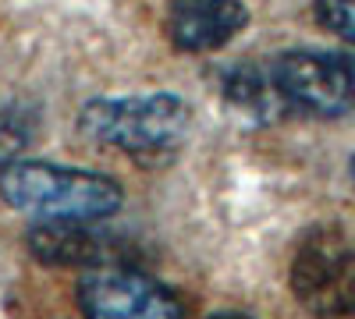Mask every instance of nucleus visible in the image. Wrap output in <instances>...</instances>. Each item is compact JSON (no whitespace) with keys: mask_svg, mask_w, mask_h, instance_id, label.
Masks as SVG:
<instances>
[{"mask_svg":"<svg viewBox=\"0 0 355 319\" xmlns=\"http://www.w3.org/2000/svg\"><path fill=\"white\" fill-rule=\"evenodd\" d=\"M189 103L174 93L150 96H117V100H89L75 128L82 138L103 149H117L142 167L171 163L189 135Z\"/></svg>","mask_w":355,"mask_h":319,"instance_id":"obj_1","label":"nucleus"},{"mask_svg":"<svg viewBox=\"0 0 355 319\" xmlns=\"http://www.w3.org/2000/svg\"><path fill=\"white\" fill-rule=\"evenodd\" d=\"M0 195L11 210L40 224H96L114 217L125 202L121 185L107 174L46 160H11L0 170Z\"/></svg>","mask_w":355,"mask_h":319,"instance_id":"obj_2","label":"nucleus"},{"mask_svg":"<svg viewBox=\"0 0 355 319\" xmlns=\"http://www.w3.org/2000/svg\"><path fill=\"white\" fill-rule=\"evenodd\" d=\"M266 68H270L284 118L334 121L355 110V53L288 50Z\"/></svg>","mask_w":355,"mask_h":319,"instance_id":"obj_3","label":"nucleus"},{"mask_svg":"<svg viewBox=\"0 0 355 319\" xmlns=\"http://www.w3.org/2000/svg\"><path fill=\"white\" fill-rule=\"evenodd\" d=\"M291 291L323 319H355V241L338 227H316L291 263Z\"/></svg>","mask_w":355,"mask_h":319,"instance_id":"obj_4","label":"nucleus"},{"mask_svg":"<svg viewBox=\"0 0 355 319\" xmlns=\"http://www.w3.org/2000/svg\"><path fill=\"white\" fill-rule=\"evenodd\" d=\"M85 319H185V305L167 284L128 263L85 270L75 284Z\"/></svg>","mask_w":355,"mask_h":319,"instance_id":"obj_5","label":"nucleus"},{"mask_svg":"<svg viewBox=\"0 0 355 319\" xmlns=\"http://www.w3.org/2000/svg\"><path fill=\"white\" fill-rule=\"evenodd\" d=\"M100 224V220H96ZM96 224H36L25 235V248L43 266H68V270H100L128 263L132 248L125 238L100 230Z\"/></svg>","mask_w":355,"mask_h":319,"instance_id":"obj_6","label":"nucleus"},{"mask_svg":"<svg viewBox=\"0 0 355 319\" xmlns=\"http://www.w3.org/2000/svg\"><path fill=\"white\" fill-rule=\"evenodd\" d=\"M249 25L242 0H167V39L185 53H210Z\"/></svg>","mask_w":355,"mask_h":319,"instance_id":"obj_7","label":"nucleus"},{"mask_svg":"<svg viewBox=\"0 0 355 319\" xmlns=\"http://www.w3.org/2000/svg\"><path fill=\"white\" fill-rule=\"evenodd\" d=\"M224 96L231 100L234 110H242L252 121H284V107L277 100L274 78L266 64H239L224 75Z\"/></svg>","mask_w":355,"mask_h":319,"instance_id":"obj_8","label":"nucleus"},{"mask_svg":"<svg viewBox=\"0 0 355 319\" xmlns=\"http://www.w3.org/2000/svg\"><path fill=\"white\" fill-rule=\"evenodd\" d=\"M313 18L323 33L341 43H355V0H316Z\"/></svg>","mask_w":355,"mask_h":319,"instance_id":"obj_9","label":"nucleus"},{"mask_svg":"<svg viewBox=\"0 0 355 319\" xmlns=\"http://www.w3.org/2000/svg\"><path fill=\"white\" fill-rule=\"evenodd\" d=\"M25 121H18V118H4L0 121V163H11L15 160V153L25 146Z\"/></svg>","mask_w":355,"mask_h":319,"instance_id":"obj_10","label":"nucleus"},{"mask_svg":"<svg viewBox=\"0 0 355 319\" xmlns=\"http://www.w3.org/2000/svg\"><path fill=\"white\" fill-rule=\"evenodd\" d=\"M206 319H256V316H249V312H214Z\"/></svg>","mask_w":355,"mask_h":319,"instance_id":"obj_11","label":"nucleus"},{"mask_svg":"<svg viewBox=\"0 0 355 319\" xmlns=\"http://www.w3.org/2000/svg\"><path fill=\"white\" fill-rule=\"evenodd\" d=\"M352 178H355V160H352Z\"/></svg>","mask_w":355,"mask_h":319,"instance_id":"obj_12","label":"nucleus"}]
</instances>
